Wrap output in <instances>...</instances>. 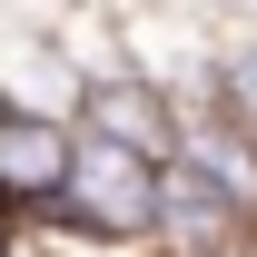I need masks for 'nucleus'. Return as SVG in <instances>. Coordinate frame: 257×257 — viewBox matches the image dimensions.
<instances>
[{
  "label": "nucleus",
  "mask_w": 257,
  "mask_h": 257,
  "mask_svg": "<svg viewBox=\"0 0 257 257\" xmlns=\"http://www.w3.org/2000/svg\"><path fill=\"white\" fill-rule=\"evenodd\" d=\"M109 10V40H119V69L139 89H159L168 109H198L208 99V69L227 50V10H188V0H99Z\"/></svg>",
  "instance_id": "nucleus-1"
},
{
  "label": "nucleus",
  "mask_w": 257,
  "mask_h": 257,
  "mask_svg": "<svg viewBox=\"0 0 257 257\" xmlns=\"http://www.w3.org/2000/svg\"><path fill=\"white\" fill-rule=\"evenodd\" d=\"M50 218H69L79 237H109V247H149V227H159V168L109 149V139H89V128H69V168H60Z\"/></svg>",
  "instance_id": "nucleus-2"
},
{
  "label": "nucleus",
  "mask_w": 257,
  "mask_h": 257,
  "mask_svg": "<svg viewBox=\"0 0 257 257\" xmlns=\"http://www.w3.org/2000/svg\"><path fill=\"white\" fill-rule=\"evenodd\" d=\"M0 109L10 119H69L79 109V79H69L50 20H10L0 10Z\"/></svg>",
  "instance_id": "nucleus-3"
},
{
  "label": "nucleus",
  "mask_w": 257,
  "mask_h": 257,
  "mask_svg": "<svg viewBox=\"0 0 257 257\" xmlns=\"http://www.w3.org/2000/svg\"><path fill=\"white\" fill-rule=\"evenodd\" d=\"M69 128H89V139H109V149H128L149 168H168V149H178V109L159 89H139V79H89L79 109H69Z\"/></svg>",
  "instance_id": "nucleus-4"
},
{
  "label": "nucleus",
  "mask_w": 257,
  "mask_h": 257,
  "mask_svg": "<svg viewBox=\"0 0 257 257\" xmlns=\"http://www.w3.org/2000/svg\"><path fill=\"white\" fill-rule=\"evenodd\" d=\"M69 168V119H0V208L40 218Z\"/></svg>",
  "instance_id": "nucleus-5"
},
{
  "label": "nucleus",
  "mask_w": 257,
  "mask_h": 257,
  "mask_svg": "<svg viewBox=\"0 0 257 257\" xmlns=\"http://www.w3.org/2000/svg\"><path fill=\"white\" fill-rule=\"evenodd\" d=\"M208 109H218L227 128H247V139H257V30H227L218 69H208Z\"/></svg>",
  "instance_id": "nucleus-6"
},
{
  "label": "nucleus",
  "mask_w": 257,
  "mask_h": 257,
  "mask_svg": "<svg viewBox=\"0 0 257 257\" xmlns=\"http://www.w3.org/2000/svg\"><path fill=\"white\" fill-rule=\"evenodd\" d=\"M0 119H10V109H0Z\"/></svg>",
  "instance_id": "nucleus-7"
}]
</instances>
